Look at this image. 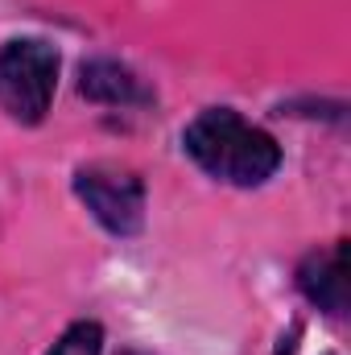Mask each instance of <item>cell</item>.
Instances as JSON below:
<instances>
[{"label": "cell", "mask_w": 351, "mask_h": 355, "mask_svg": "<svg viewBox=\"0 0 351 355\" xmlns=\"http://www.w3.org/2000/svg\"><path fill=\"white\" fill-rule=\"evenodd\" d=\"M182 145L203 174L228 186H261L281 166V145L232 107L198 112L186 124Z\"/></svg>", "instance_id": "obj_1"}, {"label": "cell", "mask_w": 351, "mask_h": 355, "mask_svg": "<svg viewBox=\"0 0 351 355\" xmlns=\"http://www.w3.org/2000/svg\"><path fill=\"white\" fill-rule=\"evenodd\" d=\"M58 87V50L42 37H17L0 50V112L17 124H42Z\"/></svg>", "instance_id": "obj_2"}, {"label": "cell", "mask_w": 351, "mask_h": 355, "mask_svg": "<svg viewBox=\"0 0 351 355\" xmlns=\"http://www.w3.org/2000/svg\"><path fill=\"white\" fill-rule=\"evenodd\" d=\"M75 194L112 236H137L145 227V182L112 162L75 170Z\"/></svg>", "instance_id": "obj_3"}, {"label": "cell", "mask_w": 351, "mask_h": 355, "mask_svg": "<svg viewBox=\"0 0 351 355\" xmlns=\"http://www.w3.org/2000/svg\"><path fill=\"white\" fill-rule=\"evenodd\" d=\"M298 289L306 293L310 306H318L331 318H343L351 306V281H348V244H331V248H314L302 265H298Z\"/></svg>", "instance_id": "obj_4"}, {"label": "cell", "mask_w": 351, "mask_h": 355, "mask_svg": "<svg viewBox=\"0 0 351 355\" xmlns=\"http://www.w3.org/2000/svg\"><path fill=\"white\" fill-rule=\"evenodd\" d=\"M79 91L91 103H108V107H132V103H149L153 91L145 87L128 67L112 62V58H91L79 71Z\"/></svg>", "instance_id": "obj_5"}, {"label": "cell", "mask_w": 351, "mask_h": 355, "mask_svg": "<svg viewBox=\"0 0 351 355\" xmlns=\"http://www.w3.org/2000/svg\"><path fill=\"white\" fill-rule=\"evenodd\" d=\"M99 352H103V327L91 322V318H79L58 335V343L46 355H99Z\"/></svg>", "instance_id": "obj_6"}, {"label": "cell", "mask_w": 351, "mask_h": 355, "mask_svg": "<svg viewBox=\"0 0 351 355\" xmlns=\"http://www.w3.org/2000/svg\"><path fill=\"white\" fill-rule=\"evenodd\" d=\"M120 355H145V352H132V347H128V352H120Z\"/></svg>", "instance_id": "obj_7"}]
</instances>
